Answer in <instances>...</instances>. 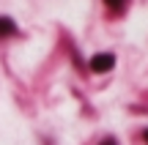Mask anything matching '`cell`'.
Here are the masks:
<instances>
[{
	"mask_svg": "<svg viewBox=\"0 0 148 145\" xmlns=\"http://www.w3.org/2000/svg\"><path fill=\"white\" fill-rule=\"evenodd\" d=\"M112 66H115V58H112L110 52H101V55H93V58H90V71H96V74H104Z\"/></svg>",
	"mask_w": 148,
	"mask_h": 145,
	"instance_id": "6da1fadb",
	"label": "cell"
},
{
	"mask_svg": "<svg viewBox=\"0 0 148 145\" xmlns=\"http://www.w3.org/2000/svg\"><path fill=\"white\" fill-rule=\"evenodd\" d=\"M16 30V25H14V19H8V16H0V38H5V36H11V33Z\"/></svg>",
	"mask_w": 148,
	"mask_h": 145,
	"instance_id": "7a4b0ae2",
	"label": "cell"
},
{
	"mask_svg": "<svg viewBox=\"0 0 148 145\" xmlns=\"http://www.w3.org/2000/svg\"><path fill=\"white\" fill-rule=\"evenodd\" d=\"M104 5L112 8V11H123L126 8V0H104Z\"/></svg>",
	"mask_w": 148,
	"mask_h": 145,
	"instance_id": "3957f363",
	"label": "cell"
},
{
	"mask_svg": "<svg viewBox=\"0 0 148 145\" xmlns=\"http://www.w3.org/2000/svg\"><path fill=\"white\" fill-rule=\"evenodd\" d=\"M101 145H118V142L112 140V137H107V140H101Z\"/></svg>",
	"mask_w": 148,
	"mask_h": 145,
	"instance_id": "277c9868",
	"label": "cell"
},
{
	"mask_svg": "<svg viewBox=\"0 0 148 145\" xmlns=\"http://www.w3.org/2000/svg\"><path fill=\"white\" fill-rule=\"evenodd\" d=\"M145 140H148V129H145Z\"/></svg>",
	"mask_w": 148,
	"mask_h": 145,
	"instance_id": "5b68a950",
	"label": "cell"
}]
</instances>
